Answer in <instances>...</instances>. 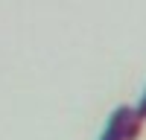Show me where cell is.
<instances>
[{"label": "cell", "instance_id": "1", "mask_svg": "<svg viewBox=\"0 0 146 140\" xmlns=\"http://www.w3.org/2000/svg\"><path fill=\"white\" fill-rule=\"evenodd\" d=\"M143 131V120L135 114L131 105H117L111 111L105 131L100 134V140H137Z\"/></svg>", "mask_w": 146, "mask_h": 140}, {"label": "cell", "instance_id": "2", "mask_svg": "<svg viewBox=\"0 0 146 140\" xmlns=\"http://www.w3.org/2000/svg\"><path fill=\"white\" fill-rule=\"evenodd\" d=\"M135 114H137V117H140V120L146 123V90H143V96H140V102L135 105Z\"/></svg>", "mask_w": 146, "mask_h": 140}]
</instances>
